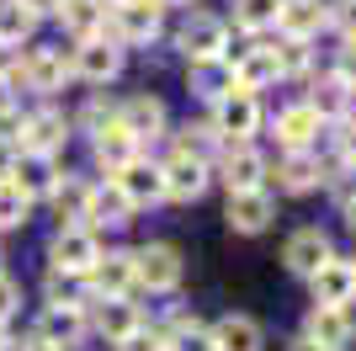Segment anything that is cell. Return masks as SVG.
<instances>
[{
    "instance_id": "6da1fadb",
    "label": "cell",
    "mask_w": 356,
    "mask_h": 351,
    "mask_svg": "<svg viewBox=\"0 0 356 351\" xmlns=\"http://www.w3.org/2000/svg\"><path fill=\"white\" fill-rule=\"evenodd\" d=\"M106 27H112V43L118 48H149L160 38V6L154 0H106Z\"/></svg>"
},
{
    "instance_id": "7a4b0ae2",
    "label": "cell",
    "mask_w": 356,
    "mask_h": 351,
    "mask_svg": "<svg viewBox=\"0 0 356 351\" xmlns=\"http://www.w3.org/2000/svg\"><path fill=\"white\" fill-rule=\"evenodd\" d=\"M261 128V102H255V91H223L218 102H213V133L229 139V144H250V133Z\"/></svg>"
},
{
    "instance_id": "3957f363",
    "label": "cell",
    "mask_w": 356,
    "mask_h": 351,
    "mask_svg": "<svg viewBox=\"0 0 356 351\" xmlns=\"http://www.w3.org/2000/svg\"><path fill=\"white\" fill-rule=\"evenodd\" d=\"M176 48L192 58V64L223 58V48H229V22H223V16H208V11H192L176 32Z\"/></svg>"
},
{
    "instance_id": "277c9868",
    "label": "cell",
    "mask_w": 356,
    "mask_h": 351,
    "mask_svg": "<svg viewBox=\"0 0 356 351\" xmlns=\"http://www.w3.org/2000/svg\"><path fill=\"white\" fill-rule=\"evenodd\" d=\"M181 250L176 245H144L134 250V282L149 292H176L181 288Z\"/></svg>"
},
{
    "instance_id": "5b68a950",
    "label": "cell",
    "mask_w": 356,
    "mask_h": 351,
    "mask_svg": "<svg viewBox=\"0 0 356 351\" xmlns=\"http://www.w3.org/2000/svg\"><path fill=\"white\" fill-rule=\"evenodd\" d=\"M96 256H102V245H96V229H80V224L59 229V234H54V245H48V261H54V272H70V277H86L90 266H96Z\"/></svg>"
},
{
    "instance_id": "8992f818",
    "label": "cell",
    "mask_w": 356,
    "mask_h": 351,
    "mask_svg": "<svg viewBox=\"0 0 356 351\" xmlns=\"http://www.w3.org/2000/svg\"><path fill=\"white\" fill-rule=\"evenodd\" d=\"M70 58H64V48H32L27 64L11 75V86H27V91H43V96H54V91H64V80H70Z\"/></svg>"
},
{
    "instance_id": "52a82bcc",
    "label": "cell",
    "mask_w": 356,
    "mask_h": 351,
    "mask_svg": "<svg viewBox=\"0 0 356 351\" xmlns=\"http://www.w3.org/2000/svg\"><path fill=\"white\" fill-rule=\"evenodd\" d=\"M223 219L234 234H261L271 219H277V203H271L266 187H250V192H229V208H223Z\"/></svg>"
},
{
    "instance_id": "ba28073f",
    "label": "cell",
    "mask_w": 356,
    "mask_h": 351,
    "mask_svg": "<svg viewBox=\"0 0 356 351\" xmlns=\"http://www.w3.org/2000/svg\"><path fill=\"white\" fill-rule=\"evenodd\" d=\"M70 70L80 75V80L106 86V80H118V70H122V48L112 43V38H86V43L70 54Z\"/></svg>"
},
{
    "instance_id": "9c48e42d",
    "label": "cell",
    "mask_w": 356,
    "mask_h": 351,
    "mask_svg": "<svg viewBox=\"0 0 356 351\" xmlns=\"http://www.w3.org/2000/svg\"><path fill=\"white\" fill-rule=\"evenodd\" d=\"M303 336H309L314 346H325V351H341V346H351L356 320H351V309L314 304V309H309V325H303Z\"/></svg>"
},
{
    "instance_id": "30bf717a",
    "label": "cell",
    "mask_w": 356,
    "mask_h": 351,
    "mask_svg": "<svg viewBox=\"0 0 356 351\" xmlns=\"http://www.w3.org/2000/svg\"><path fill=\"white\" fill-rule=\"evenodd\" d=\"M134 213H138V208L128 203V192H122L118 181H106V187L86 192V213H80V219H90V229H122Z\"/></svg>"
},
{
    "instance_id": "8fae6325",
    "label": "cell",
    "mask_w": 356,
    "mask_h": 351,
    "mask_svg": "<svg viewBox=\"0 0 356 351\" xmlns=\"http://www.w3.org/2000/svg\"><path fill=\"white\" fill-rule=\"evenodd\" d=\"M309 288H314V304H335L346 309L356 298V266L341 261V256H330L319 272H309Z\"/></svg>"
},
{
    "instance_id": "7c38bea8",
    "label": "cell",
    "mask_w": 356,
    "mask_h": 351,
    "mask_svg": "<svg viewBox=\"0 0 356 351\" xmlns=\"http://www.w3.org/2000/svg\"><path fill=\"white\" fill-rule=\"evenodd\" d=\"M160 176H165V197H176V203H197L208 192V160H192V155H170Z\"/></svg>"
},
{
    "instance_id": "4fadbf2b",
    "label": "cell",
    "mask_w": 356,
    "mask_h": 351,
    "mask_svg": "<svg viewBox=\"0 0 356 351\" xmlns=\"http://www.w3.org/2000/svg\"><path fill=\"white\" fill-rule=\"evenodd\" d=\"M319 128H325V117L314 112L309 102L277 112V144H282V149H314V144H319Z\"/></svg>"
},
{
    "instance_id": "5bb4252c",
    "label": "cell",
    "mask_w": 356,
    "mask_h": 351,
    "mask_svg": "<svg viewBox=\"0 0 356 351\" xmlns=\"http://www.w3.org/2000/svg\"><path fill=\"white\" fill-rule=\"evenodd\" d=\"M70 144V123L59 112H32L22 117V149L27 155H59Z\"/></svg>"
},
{
    "instance_id": "9a60e30c",
    "label": "cell",
    "mask_w": 356,
    "mask_h": 351,
    "mask_svg": "<svg viewBox=\"0 0 356 351\" xmlns=\"http://www.w3.org/2000/svg\"><path fill=\"white\" fill-rule=\"evenodd\" d=\"M330 256H335V250H330V234H325V229H298L293 240L282 245V261H287V272H298V277L319 272V266H325Z\"/></svg>"
},
{
    "instance_id": "2e32d148",
    "label": "cell",
    "mask_w": 356,
    "mask_h": 351,
    "mask_svg": "<svg viewBox=\"0 0 356 351\" xmlns=\"http://www.w3.org/2000/svg\"><path fill=\"white\" fill-rule=\"evenodd\" d=\"M122 192H128V203L134 208H144V203H165V176H160V165H149V160H128L118 176H112Z\"/></svg>"
},
{
    "instance_id": "e0dca14e",
    "label": "cell",
    "mask_w": 356,
    "mask_h": 351,
    "mask_svg": "<svg viewBox=\"0 0 356 351\" xmlns=\"http://www.w3.org/2000/svg\"><path fill=\"white\" fill-rule=\"evenodd\" d=\"M118 123L128 128L134 144H154V139L165 133V107L154 102V96H134V102L118 107Z\"/></svg>"
},
{
    "instance_id": "ac0fdd59",
    "label": "cell",
    "mask_w": 356,
    "mask_h": 351,
    "mask_svg": "<svg viewBox=\"0 0 356 351\" xmlns=\"http://www.w3.org/2000/svg\"><path fill=\"white\" fill-rule=\"evenodd\" d=\"M218 171H223V181H229V192H250V187L266 181V155L250 149V144H229Z\"/></svg>"
},
{
    "instance_id": "d6986e66",
    "label": "cell",
    "mask_w": 356,
    "mask_h": 351,
    "mask_svg": "<svg viewBox=\"0 0 356 351\" xmlns=\"http://www.w3.org/2000/svg\"><path fill=\"white\" fill-rule=\"evenodd\" d=\"M86 277H90V288L102 292V298H128V288H134V256H128V250L96 256V266H90Z\"/></svg>"
},
{
    "instance_id": "ffe728a7",
    "label": "cell",
    "mask_w": 356,
    "mask_h": 351,
    "mask_svg": "<svg viewBox=\"0 0 356 351\" xmlns=\"http://www.w3.org/2000/svg\"><path fill=\"white\" fill-rule=\"evenodd\" d=\"M261 346H266V330L250 314H223L213 325V351H261Z\"/></svg>"
},
{
    "instance_id": "44dd1931",
    "label": "cell",
    "mask_w": 356,
    "mask_h": 351,
    "mask_svg": "<svg viewBox=\"0 0 356 351\" xmlns=\"http://www.w3.org/2000/svg\"><path fill=\"white\" fill-rule=\"evenodd\" d=\"M90 155H96V165H102L106 176H118L122 165L138 155V144L128 139V128L122 123H112V128H102V133H90Z\"/></svg>"
},
{
    "instance_id": "7402d4cb",
    "label": "cell",
    "mask_w": 356,
    "mask_h": 351,
    "mask_svg": "<svg viewBox=\"0 0 356 351\" xmlns=\"http://www.w3.org/2000/svg\"><path fill=\"white\" fill-rule=\"evenodd\" d=\"M54 181H59V171H54V155H16L11 165V187L27 192V197H43V192H54Z\"/></svg>"
},
{
    "instance_id": "603a6c76",
    "label": "cell",
    "mask_w": 356,
    "mask_h": 351,
    "mask_svg": "<svg viewBox=\"0 0 356 351\" xmlns=\"http://www.w3.org/2000/svg\"><path fill=\"white\" fill-rule=\"evenodd\" d=\"M38 336H43V341H54V346H64V351H70L74 341L86 336V309H80V304H48L43 325H38Z\"/></svg>"
},
{
    "instance_id": "cb8c5ba5",
    "label": "cell",
    "mask_w": 356,
    "mask_h": 351,
    "mask_svg": "<svg viewBox=\"0 0 356 351\" xmlns=\"http://www.w3.org/2000/svg\"><path fill=\"white\" fill-rule=\"evenodd\" d=\"M319 181H325V171H319V160H314V149H287V160L277 165V187L293 192V197L314 192Z\"/></svg>"
},
{
    "instance_id": "d4e9b609",
    "label": "cell",
    "mask_w": 356,
    "mask_h": 351,
    "mask_svg": "<svg viewBox=\"0 0 356 351\" xmlns=\"http://www.w3.org/2000/svg\"><path fill=\"white\" fill-rule=\"evenodd\" d=\"M59 22H64V32H70L74 43H86V38H102L106 6H102V0H64V6H59Z\"/></svg>"
},
{
    "instance_id": "484cf974",
    "label": "cell",
    "mask_w": 356,
    "mask_h": 351,
    "mask_svg": "<svg viewBox=\"0 0 356 351\" xmlns=\"http://www.w3.org/2000/svg\"><path fill=\"white\" fill-rule=\"evenodd\" d=\"M234 64V86L239 91H266L271 80H277V58H271V48H245L239 58H229Z\"/></svg>"
},
{
    "instance_id": "4316f807",
    "label": "cell",
    "mask_w": 356,
    "mask_h": 351,
    "mask_svg": "<svg viewBox=\"0 0 356 351\" xmlns=\"http://www.w3.org/2000/svg\"><path fill=\"white\" fill-rule=\"evenodd\" d=\"M277 27L287 38H314V32L325 27V6L319 0H282L277 6Z\"/></svg>"
},
{
    "instance_id": "83f0119b",
    "label": "cell",
    "mask_w": 356,
    "mask_h": 351,
    "mask_svg": "<svg viewBox=\"0 0 356 351\" xmlns=\"http://www.w3.org/2000/svg\"><path fill=\"white\" fill-rule=\"evenodd\" d=\"M96 330H102L106 341H122L138 330V309L128 304V298H96Z\"/></svg>"
},
{
    "instance_id": "f1b7e54d",
    "label": "cell",
    "mask_w": 356,
    "mask_h": 351,
    "mask_svg": "<svg viewBox=\"0 0 356 351\" xmlns=\"http://www.w3.org/2000/svg\"><path fill=\"white\" fill-rule=\"evenodd\" d=\"M192 86H197V96H202V102H218L223 91H234V64H229V54L192 64Z\"/></svg>"
},
{
    "instance_id": "f546056e",
    "label": "cell",
    "mask_w": 356,
    "mask_h": 351,
    "mask_svg": "<svg viewBox=\"0 0 356 351\" xmlns=\"http://www.w3.org/2000/svg\"><path fill=\"white\" fill-rule=\"evenodd\" d=\"M38 32V16L22 6V0H0V43L6 48H22Z\"/></svg>"
},
{
    "instance_id": "4dcf8cb0",
    "label": "cell",
    "mask_w": 356,
    "mask_h": 351,
    "mask_svg": "<svg viewBox=\"0 0 356 351\" xmlns=\"http://www.w3.org/2000/svg\"><path fill=\"white\" fill-rule=\"evenodd\" d=\"M271 58H277V80H298V75H309L314 48H309V38H282L271 48Z\"/></svg>"
},
{
    "instance_id": "1f68e13d",
    "label": "cell",
    "mask_w": 356,
    "mask_h": 351,
    "mask_svg": "<svg viewBox=\"0 0 356 351\" xmlns=\"http://www.w3.org/2000/svg\"><path fill=\"white\" fill-rule=\"evenodd\" d=\"M351 80H341V75H330V80H319V86H314V96H309V107L319 117H341L346 112V102H351Z\"/></svg>"
},
{
    "instance_id": "d6a6232c",
    "label": "cell",
    "mask_w": 356,
    "mask_h": 351,
    "mask_svg": "<svg viewBox=\"0 0 356 351\" xmlns=\"http://www.w3.org/2000/svg\"><path fill=\"white\" fill-rule=\"evenodd\" d=\"M229 6H234L239 32H266V27H277V6L282 0H229Z\"/></svg>"
},
{
    "instance_id": "836d02e7",
    "label": "cell",
    "mask_w": 356,
    "mask_h": 351,
    "mask_svg": "<svg viewBox=\"0 0 356 351\" xmlns=\"http://www.w3.org/2000/svg\"><path fill=\"white\" fill-rule=\"evenodd\" d=\"M86 181H74V176H64V181H54V192H48V197H54V213H59V224H74L80 219V213H86Z\"/></svg>"
},
{
    "instance_id": "e575fe53",
    "label": "cell",
    "mask_w": 356,
    "mask_h": 351,
    "mask_svg": "<svg viewBox=\"0 0 356 351\" xmlns=\"http://www.w3.org/2000/svg\"><path fill=\"white\" fill-rule=\"evenodd\" d=\"M32 213V197L27 192H16L11 181H0V229H22Z\"/></svg>"
},
{
    "instance_id": "d590c367",
    "label": "cell",
    "mask_w": 356,
    "mask_h": 351,
    "mask_svg": "<svg viewBox=\"0 0 356 351\" xmlns=\"http://www.w3.org/2000/svg\"><path fill=\"white\" fill-rule=\"evenodd\" d=\"M170 351H213V330H202L197 320H181L170 336Z\"/></svg>"
},
{
    "instance_id": "8d00e7d4",
    "label": "cell",
    "mask_w": 356,
    "mask_h": 351,
    "mask_svg": "<svg viewBox=\"0 0 356 351\" xmlns=\"http://www.w3.org/2000/svg\"><path fill=\"white\" fill-rule=\"evenodd\" d=\"M213 139H218L213 128H181V139H176V155H192V160H208Z\"/></svg>"
},
{
    "instance_id": "74e56055",
    "label": "cell",
    "mask_w": 356,
    "mask_h": 351,
    "mask_svg": "<svg viewBox=\"0 0 356 351\" xmlns=\"http://www.w3.org/2000/svg\"><path fill=\"white\" fill-rule=\"evenodd\" d=\"M48 304H80V277L70 272H48ZM86 309V304H80Z\"/></svg>"
},
{
    "instance_id": "f35d334b",
    "label": "cell",
    "mask_w": 356,
    "mask_h": 351,
    "mask_svg": "<svg viewBox=\"0 0 356 351\" xmlns=\"http://www.w3.org/2000/svg\"><path fill=\"white\" fill-rule=\"evenodd\" d=\"M118 346H122V351H170V336H165V330H144V325H138L134 336H122Z\"/></svg>"
},
{
    "instance_id": "ab89813d",
    "label": "cell",
    "mask_w": 356,
    "mask_h": 351,
    "mask_svg": "<svg viewBox=\"0 0 356 351\" xmlns=\"http://www.w3.org/2000/svg\"><path fill=\"white\" fill-rule=\"evenodd\" d=\"M112 123H118V107L102 102V96H96V102L80 112V128H86V133H102V128H112Z\"/></svg>"
},
{
    "instance_id": "60d3db41",
    "label": "cell",
    "mask_w": 356,
    "mask_h": 351,
    "mask_svg": "<svg viewBox=\"0 0 356 351\" xmlns=\"http://www.w3.org/2000/svg\"><path fill=\"white\" fill-rule=\"evenodd\" d=\"M325 22H330V27H341V38H356V0H335V6H325Z\"/></svg>"
},
{
    "instance_id": "b9f144b4",
    "label": "cell",
    "mask_w": 356,
    "mask_h": 351,
    "mask_svg": "<svg viewBox=\"0 0 356 351\" xmlns=\"http://www.w3.org/2000/svg\"><path fill=\"white\" fill-rule=\"evenodd\" d=\"M16 309H22V288H16V282L6 277V272H0V325L11 320Z\"/></svg>"
},
{
    "instance_id": "7bdbcfd3",
    "label": "cell",
    "mask_w": 356,
    "mask_h": 351,
    "mask_svg": "<svg viewBox=\"0 0 356 351\" xmlns=\"http://www.w3.org/2000/svg\"><path fill=\"white\" fill-rule=\"evenodd\" d=\"M335 197H341V208L356 197V165H351V171H341V176H335Z\"/></svg>"
},
{
    "instance_id": "ee69618b",
    "label": "cell",
    "mask_w": 356,
    "mask_h": 351,
    "mask_svg": "<svg viewBox=\"0 0 356 351\" xmlns=\"http://www.w3.org/2000/svg\"><path fill=\"white\" fill-rule=\"evenodd\" d=\"M22 6H27V11L38 16V22H43V16H59V6H64V0H22Z\"/></svg>"
},
{
    "instance_id": "f6af8a7d",
    "label": "cell",
    "mask_w": 356,
    "mask_h": 351,
    "mask_svg": "<svg viewBox=\"0 0 356 351\" xmlns=\"http://www.w3.org/2000/svg\"><path fill=\"white\" fill-rule=\"evenodd\" d=\"M16 155H22L16 144H0V181H11V165H16Z\"/></svg>"
},
{
    "instance_id": "bcb514c9",
    "label": "cell",
    "mask_w": 356,
    "mask_h": 351,
    "mask_svg": "<svg viewBox=\"0 0 356 351\" xmlns=\"http://www.w3.org/2000/svg\"><path fill=\"white\" fill-rule=\"evenodd\" d=\"M16 351H64V346H54V341H43V336H27Z\"/></svg>"
},
{
    "instance_id": "7dc6e473",
    "label": "cell",
    "mask_w": 356,
    "mask_h": 351,
    "mask_svg": "<svg viewBox=\"0 0 356 351\" xmlns=\"http://www.w3.org/2000/svg\"><path fill=\"white\" fill-rule=\"evenodd\" d=\"M11 80H6V75H0V112H16V96H11Z\"/></svg>"
},
{
    "instance_id": "c3c4849f",
    "label": "cell",
    "mask_w": 356,
    "mask_h": 351,
    "mask_svg": "<svg viewBox=\"0 0 356 351\" xmlns=\"http://www.w3.org/2000/svg\"><path fill=\"white\" fill-rule=\"evenodd\" d=\"M287 351H325V346H314V341L303 336V341H293V346H287Z\"/></svg>"
},
{
    "instance_id": "681fc988",
    "label": "cell",
    "mask_w": 356,
    "mask_h": 351,
    "mask_svg": "<svg viewBox=\"0 0 356 351\" xmlns=\"http://www.w3.org/2000/svg\"><path fill=\"white\" fill-rule=\"evenodd\" d=\"M346 219H351V229H356V197H351V203H346Z\"/></svg>"
},
{
    "instance_id": "f907efd6",
    "label": "cell",
    "mask_w": 356,
    "mask_h": 351,
    "mask_svg": "<svg viewBox=\"0 0 356 351\" xmlns=\"http://www.w3.org/2000/svg\"><path fill=\"white\" fill-rule=\"evenodd\" d=\"M0 351H11V336H6V325H0Z\"/></svg>"
},
{
    "instance_id": "816d5d0a",
    "label": "cell",
    "mask_w": 356,
    "mask_h": 351,
    "mask_svg": "<svg viewBox=\"0 0 356 351\" xmlns=\"http://www.w3.org/2000/svg\"><path fill=\"white\" fill-rule=\"evenodd\" d=\"M154 6H160V11H165V6H186V0H154Z\"/></svg>"
},
{
    "instance_id": "f5cc1de1",
    "label": "cell",
    "mask_w": 356,
    "mask_h": 351,
    "mask_svg": "<svg viewBox=\"0 0 356 351\" xmlns=\"http://www.w3.org/2000/svg\"><path fill=\"white\" fill-rule=\"evenodd\" d=\"M351 266H356V261H351Z\"/></svg>"
}]
</instances>
